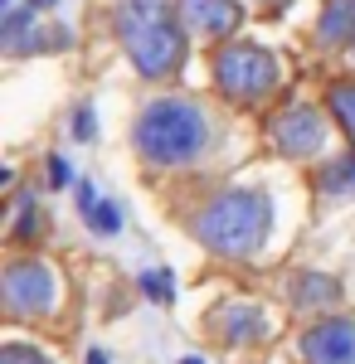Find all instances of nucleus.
<instances>
[{
  "label": "nucleus",
  "instance_id": "f257e3e1",
  "mask_svg": "<svg viewBox=\"0 0 355 364\" xmlns=\"http://www.w3.org/2000/svg\"><path fill=\"white\" fill-rule=\"evenodd\" d=\"M273 228V199L263 190H224L195 214V238L219 257H253Z\"/></svg>",
  "mask_w": 355,
  "mask_h": 364
},
{
  "label": "nucleus",
  "instance_id": "f03ea898",
  "mask_svg": "<svg viewBox=\"0 0 355 364\" xmlns=\"http://www.w3.org/2000/svg\"><path fill=\"white\" fill-rule=\"evenodd\" d=\"M132 136L151 166H190L210 146V122H205V107L190 97H156L141 107Z\"/></svg>",
  "mask_w": 355,
  "mask_h": 364
},
{
  "label": "nucleus",
  "instance_id": "7ed1b4c3",
  "mask_svg": "<svg viewBox=\"0 0 355 364\" xmlns=\"http://www.w3.org/2000/svg\"><path fill=\"white\" fill-rule=\"evenodd\" d=\"M117 34L141 78H170L185 58V34L175 25V15L165 10V0H122Z\"/></svg>",
  "mask_w": 355,
  "mask_h": 364
},
{
  "label": "nucleus",
  "instance_id": "20e7f679",
  "mask_svg": "<svg viewBox=\"0 0 355 364\" xmlns=\"http://www.w3.org/2000/svg\"><path fill=\"white\" fill-rule=\"evenodd\" d=\"M215 83L234 102H258L277 87V58L258 44H224L215 54Z\"/></svg>",
  "mask_w": 355,
  "mask_h": 364
},
{
  "label": "nucleus",
  "instance_id": "39448f33",
  "mask_svg": "<svg viewBox=\"0 0 355 364\" xmlns=\"http://www.w3.org/2000/svg\"><path fill=\"white\" fill-rule=\"evenodd\" d=\"M0 301L10 316H49L58 306V277L39 257H15L0 272Z\"/></svg>",
  "mask_w": 355,
  "mask_h": 364
},
{
  "label": "nucleus",
  "instance_id": "423d86ee",
  "mask_svg": "<svg viewBox=\"0 0 355 364\" xmlns=\"http://www.w3.org/2000/svg\"><path fill=\"white\" fill-rule=\"evenodd\" d=\"M273 146L282 151V156H317L321 146H326V122H321V112L317 107H307V102H297V107H287V112L273 117Z\"/></svg>",
  "mask_w": 355,
  "mask_h": 364
},
{
  "label": "nucleus",
  "instance_id": "0eeeda50",
  "mask_svg": "<svg viewBox=\"0 0 355 364\" xmlns=\"http://www.w3.org/2000/svg\"><path fill=\"white\" fill-rule=\"evenodd\" d=\"M302 360L307 364H355V316L317 321L302 336Z\"/></svg>",
  "mask_w": 355,
  "mask_h": 364
},
{
  "label": "nucleus",
  "instance_id": "6e6552de",
  "mask_svg": "<svg viewBox=\"0 0 355 364\" xmlns=\"http://www.w3.org/2000/svg\"><path fill=\"white\" fill-rule=\"evenodd\" d=\"M215 336L224 340V345H258V340L268 336V316L253 306V301H224V306L215 311Z\"/></svg>",
  "mask_w": 355,
  "mask_h": 364
},
{
  "label": "nucleus",
  "instance_id": "1a4fd4ad",
  "mask_svg": "<svg viewBox=\"0 0 355 364\" xmlns=\"http://www.w3.org/2000/svg\"><path fill=\"white\" fill-rule=\"evenodd\" d=\"M175 15H180L185 29L205 34V39H219V34L239 29V20H244V10H239L234 0H180Z\"/></svg>",
  "mask_w": 355,
  "mask_h": 364
},
{
  "label": "nucleus",
  "instance_id": "9d476101",
  "mask_svg": "<svg viewBox=\"0 0 355 364\" xmlns=\"http://www.w3.org/2000/svg\"><path fill=\"white\" fill-rule=\"evenodd\" d=\"M321 44H355V0H326L321 20H317Z\"/></svg>",
  "mask_w": 355,
  "mask_h": 364
},
{
  "label": "nucleus",
  "instance_id": "9b49d317",
  "mask_svg": "<svg viewBox=\"0 0 355 364\" xmlns=\"http://www.w3.org/2000/svg\"><path fill=\"white\" fill-rule=\"evenodd\" d=\"M292 301H297L302 311H321V306H336L341 301V287L326 277V272H302L297 282H292Z\"/></svg>",
  "mask_w": 355,
  "mask_h": 364
},
{
  "label": "nucleus",
  "instance_id": "f8f14e48",
  "mask_svg": "<svg viewBox=\"0 0 355 364\" xmlns=\"http://www.w3.org/2000/svg\"><path fill=\"white\" fill-rule=\"evenodd\" d=\"M321 190H326V195H355V151L351 156H341V161H336V166H326L321 170Z\"/></svg>",
  "mask_w": 355,
  "mask_h": 364
},
{
  "label": "nucleus",
  "instance_id": "ddd939ff",
  "mask_svg": "<svg viewBox=\"0 0 355 364\" xmlns=\"http://www.w3.org/2000/svg\"><path fill=\"white\" fill-rule=\"evenodd\" d=\"M83 219H88V228H93V233H103V238L122 233V209H117V199H98Z\"/></svg>",
  "mask_w": 355,
  "mask_h": 364
},
{
  "label": "nucleus",
  "instance_id": "4468645a",
  "mask_svg": "<svg viewBox=\"0 0 355 364\" xmlns=\"http://www.w3.org/2000/svg\"><path fill=\"white\" fill-rule=\"evenodd\" d=\"M331 112H336V122L355 136V83H336L331 87Z\"/></svg>",
  "mask_w": 355,
  "mask_h": 364
},
{
  "label": "nucleus",
  "instance_id": "2eb2a0df",
  "mask_svg": "<svg viewBox=\"0 0 355 364\" xmlns=\"http://www.w3.org/2000/svg\"><path fill=\"white\" fill-rule=\"evenodd\" d=\"M141 291H146L151 301L170 306V296H175V282H170V272H165V267H156V272H141Z\"/></svg>",
  "mask_w": 355,
  "mask_h": 364
},
{
  "label": "nucleus",
  "instance_id": "dca6fc26",
  "mask_svg": "<svg viewBox=\"0 0 355 364\" xmlns=\"http://www.w3.org/2000/svg\"><path fill=\"white\" fill-rule=\"evenodd\" d=\"M39 224H44V219H39L34 199L20 195V199H15V238H34V233H39Z\"/></svg>",
  "mask_w": 355,
  "mask_h": 364
},
{
  "label": "nucleus",
  "instance_id": "f3484780",
  "mask_svg": "<svg viewBox=\"0 0 355 364\" xmlns=\"http://www.w3.org/2000/svg\"><path fill=\"white\" fill-rule=\"evenodd\" d=\"M0 364H54V360L39 355V350H29V345H5L0 350Z\"/></svg>",
  "mask_w": 355,
  "mask_h": 364
},
{
  "label": "nucleus",
  "instance_id": "a211bd4d",
  "mask_svg": "<svg viewBox=\"0 0 355 364\" xmlns=\"http://www.w3.org/2000/svg\"><path fill=\"white\" fill-rule=\"evenodd\" d=\"M73 136H78V141L98 136V127H93V107H78V112H73Z\"/></svg>",
  "mask_w": 355,
  "mask_h": 364
},
{
  "label": "nucleus",
  "instance_id": "6ab92c4d",
  "mask_svg": "<svg viewBox=\"0 0 355 364\" xmlns=\"http://www.w3.org/2000/svg\"><path fill=\"white\" fill-rule=\"evenodd\" d=\"M73 175H68V161L63 156H49V185H68Z\"/></svg>",
  "mask_w": 355,
  "mask_h": 364
},
{
  "label": "nucleus",
  "instance_id": "aec40b11",
  "mask_svg": "<svg viewBox=\"0 0 355 364\" xmlns=\"http://www.w3.org/2000/svg\"><path fill=\"white\" fill-rule=\"evenodd\" d=\"M93 204H98V190H93L88 180H78V214H88Z\"/></svg>",
  "mask_w": 355,
  "mask_h": 364
},
{
  "label": "nucleus",
  "instance_id": "412c9836",
  "mask_svg": "<svg viewBox=\"0 0 355 364\" xmlns=\"http://www.w3.org/2000/svg\"><path fill=\"white\" fill-rule=\"evenodd\" d=\"M88 364H108V355L103 350H88Z\"/></svg>",
  "mask_w": 355,
  "mask_h": 364
},
{
  "label": "nucleus",
  "instance_id": "4be33fe9",
  "mask_svg": "<svg viewBox=\"0 0 355 364\" xmlns=\"http://www.w3.org/2000/svg\"><path fill=\"white\" fill-rule=\"evenodd\" d=\"M29 5H34V10H49V5H54V0H29Z\"/></svg>",
  "mask_w": 355,
  "mask_h": 364
},
{
  "label": "nucleus",
  "instance_id": "5701e85b",
  "mask_svg": "<svg viewBox=\"0 0 355 364\" xmlns=\"http://www.w3.org/2000/svg\"><path fill=\"white\" fill-rule=\"evenodd\" d=\"M180 364H205V360H200V355H185V360H180Z\"/></svg>",
  "mask_w": 355,
  "mask_h": 364
},
{
  "label": "nucleus",
  "instance_id": "b1692460",
  "mask_svg": "<svg viewBox=\"0 0 355 364\" xmlns=\"http://www.w3.org/2000/svg\"><path fill=\"white\" fill-rule=\"evenodd\" d=\"M0 5H5V10H10V5H15V0H0Z\"/></svg>",
  "mask_w": 355,
  "mask_h": 364
},
{
  "label": "nucleus",
  "instance_id": "393cba45",
  "mask_svg": "<svg viewBox=\"0 0 355 364\" xmlns=\"http://www.w3.org/2000/svg\"><path fill=\"white\" fill-rule=\"evenodd\" d=\"M351 58H355V44H351Z\"/></svg>",
  "mask_w": 355,
  "mask_h": 364
},
{
  "label": "nucleus",
  "instance_id": "a878e982",
  "mask_svg": "<svg viewBox=\"0 0 355 364\" xmlns=\"http://www.w3.org/2000/svg\"><path fill=\"white\" fill-rule=\"evenodd\" d=\"M268 5H273V0H268Z\"/></svg>",
  "mask_w": 355,
  "mask_h": 364
}]
</instances>
